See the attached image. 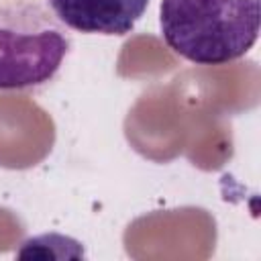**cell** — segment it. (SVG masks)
<instances>
[{"instance_id": "7a4b0ae2", "label": "cell", "mask_w": 261, "mask_h": 261, "mask_svg": "<svg viewBox=\"0 0 261 261\" xmlns=\"http://www.w3.org/2000/svg\"><path fill=\"white\" fill-rule=\"evenodd\" d=\"M65 24L45 0H0V92L45 86L69 53Z\"/></svg>"}, {"instance_id": "6da1fadb", "label": "cell", "mask_w": 261, "mask_h": 261, "mask_svg": "<svg viewBox=\"0 0 261 261\" xmlns=\"http://www.w3.org/2000/svg\"><path fill=\"white\" fill-rule=\"evenodd\" d=\"M261 0H161L159 27L167 47L198 65L243 57L259 37Z\"/></svg>"}, {"instance_id": "3957f363", "label": "cell", "mask_w": 261, "mask_h": 261, "mask_svg": "<svg viewBox=\"0 0 261 261\" xmlns=\"http://www.w3.org/2000/svg\"><path fill=\"white\" fill-rule=\"evenodd\" d=\"M69 29L90 35L122 37L135 29L149 0H45Z\"/></svg>"}]
</instances>
